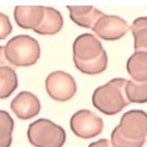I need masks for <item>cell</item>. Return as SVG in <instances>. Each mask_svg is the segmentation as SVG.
Instances as JSON below:
<instances>
[{
	"mask_svg": "<svg viewBox=\"0 0 147 147\" xmlns=\"http://www.w3.org/2000/svg\"><path fill=\"white\" fill-rule=\"evenodd\" d=\"M73 52L75 66L84 74L95 76L107 68V52L93 34H84L77 37L73 45Z\"/></svg>",
	"mask_w": 147,
	"mask_h": 147,
	"instance_id": "obj_1",
	"label": "cell"
},
{
	"mask_svg": "<svg viewBox=\"0 0 147 147\" xmlns=\"http://www.w3.org/2000/svg\"><path fill=\"white\" fill-rule=\"evenodd\" d=\"M147 137V113L132 109L123 114L111 134L113 147H141Z\"/></svg>",
	"mask_w": 147,
	"mask_h": 147,
	"instance_id": "obj_2",
	"label": "cell"
},
{
	"mask_svg": "<svg viewBox=\"0 0 147 147\" xmlns=\"http://www.w3.org/2000/svg\"><path fill=\"white\" fill-rule=\"evenodd\" d=\"M127 80L114 78L99 86L92 96L93 105L102 114L112 116L119 113L130 104L125 94Z\"/></svg>",
	"mask_w": 147,
	"mask_h": 147,
	"instance_id": "obj_3",
	"label": "cell"
},
{
	"mask_svg": "<svg viewBox=\"0 0 147 147\" xmlns=\"http://www.w3.org/2000/svg\"><path fill=\"white\" fill-rule=\"evenodd\" d=\"M7 61L16 68L34 65L40 56V48L36 39L28 35H19L8 41L4 47Z\"/></svg>",
	"mask_w": 147,
	"mask_h": 147,
	"instance_id": "obj_4",
	"label": "cell"
},
{
	"mask_svg": "<svg viewBox=\"0 0 147 147\" xmlns=\"http://www.w3.org/2000/svg\"><path fill=\"white\" fill-rule=\"evenodd\" d=\"M27 138L35 147H62L66 135L60 125L49 119H39L29 125Z\"/></svg>",
	"mask_w": 147,
	"mask_h": 147,
	"instance_id": "obj_5",
	"label": "cell"
},
{
	"mask_svg": "<svg viewBox=\"0 0 147 147\" xmlns=\"http://www.w3.org/2000/svg\"><path fill=\"white\" fill-rule=\"evenodd\" d=\"M70 126L78 138L89 140L98 136L104 128L102 119L89 109H81L72 116Z\"/></svg>",
	"mask_w": 147,
	"mask_h": 147,
	"instance_id": "obj_6",
	"label": "cell"
},
{
	"mask_svg": "<svg viewBox=\"0 0 147 147\" xmlns=\"http://www.w3.org/2000/svg\"><path fill=\"white\" fill-rule=\"evenodd\" d=\"M45 89L52 99L59 102H66L75 96L77 84L71 75L57 71L50 73L46 78Z\"/></svg>",
	"mask_w": 147,
	"mask_h": 147,
	"instance_id": "obj_7",
	"label": "cell"
},
{
	"mask_svg": "<svg viewBox=\"0 0 147 147\" xmlns=\"http://www.w3.org/2000/svg\"><path fill=\"white\" fill-rule=\"evenodd\" d=\"M92 30L99 38L114 41L123 37L129 27L126 21L119 16L104 14L98 20Z\"/></svg>",
	"mask_w": 147,
	"mask_h": 147,
	"instance_id": "obj_8",
	"label": "cell"
},
{
	"mask_svg": "<svg viewBox=\"0 0 147 147\" xmlns=\"http://www.w3.org/2000/svg\"><path fill=\"white\" fill-rule=\"evenodd\" d=\"M40 102L34 94L28 91L19 93L13 99L11 109L21 120H29L36 117L40 111Z\"/></svg>",
	"mask_w": 147,
	"mask_h": 147,
	"instance_id": "obj_9",
	"label": "cell"
},
{
	"mask_svg": "<svg viewBox=\"0 0 147 147\" xmlns=\"http://www.w3.org/2000/svg\"><path fill=\"white\" fill-rule=\"evenodd\" d=\"M45 6H17L14 10V18L20 28L34 30L43 22Z\"/></svg>",
	"mask_w": 147,
	"mask_h": 147,
	"instance_id": "obj_10",
	"label": "cell"
},
{
	"mask_svg": "<svg viewBox=\"0 0 147 147\" xmlns=\"http://www.w3.org/2000/svg\"><path fill=\"white\" fill-rule=\"evenodd\" d=\"M66 8L73 22L86 29H92L98 20L104 15L92 6H67Z\"/></svg>",
	"mask_w": 147,
	"mask_h": 147,
	"instance_id": "obj_11",
	"label": "cell"
},
{
	"mask_svg": "<svg viewBox=\"0 0 147 147\" xmlns=\"http://www.w3.org/2000/svg\"><path fill=\"white\" fill-rule=\"evenodd\" d=\"M63 19L61 13L51 7H45V15L42 23L34 32L40 35H55L61 30Z\"/></svg>",
	"mask_w": 147,
	"mask_h": 147,
	"instance_id": "obj_12",
	"label": "cell"
},
{
	"mask_svg": "<svg viewBox=\"0 0 147 147\" xmlns=\"http://www.w3.org/2000/svg\"><path fill=\"white\" fill-rule=\"evenodd\" d=\"M127 71L133 80L147 81V52L137 51L127 61Z\"/></svg>",
	"mask_w": 147,
	"mask_h": 147,
	"instance_id": "obj_13",
	"label": "cell"
},
{
	"mask_svg": "<svg viewBox=\"0 0 147 147\" xmlns=\"http://www.w3.org/2000/svg\"><path fill=\"white\" fill-rule=\"evenodd\" d=\"M18 85L15 69L9 66L0 67V99L9 98Z\"/></svg>",
	"mask_w": 147,
	"mask_h": 147,
	"instance_id": "obj_14",
	"label": "cell"
},
{
	"mask_svg": "<svg viewBox=\"0 0 147 147\" xmlns=\"http://www.w3.org/2000/svg\"><path fill=\"white\" fill-rule=\"evenodd\" d=\"M135 39V50L147 52V17H140L134 20L130 27Z\"/></svg>",
	"mask_w": 147,
	"mask_h": 147,
	"instance_id": "obj_15",
	"label": "cell"
},
{
	"mask_svg": "<svg viewBox=\"0 0 147 147\" xmlns=\"http://www.w3.org/2000/svg\"><path fill=\"white\" fill-rule=\"evenodd\" d=\"M125 94L130 103H146L147 102V81L138 82L133 80H127Z\"/></svg>",
	"mask_w": 147,
	"mask_h": 147,
	"instance_id": "obj_16",
	"label": "cell"
},
{
	"mask_svg": "<svg viewBox=\"0 0 147 147\" xmlns=\"http://www.w3.org/2000/svg\"><path fill=\"white\" fill-rule=\"evenodd\" d=\"M14 121L7 112L0 110V147H10L12 144Z\"/></svg>",
	"mask_w": 147,
	"mask_h": 147,
	"instance_id": "obj_17",
	"label": "cell"
},
{
	"mask_svg": "<svg viewBox=\"0 0 147 147\" xmlns=\"http://www.w3.org/2000/svg\"><path fill=\"white\" fill-rule=\"evenodd\" d=\"M12 29L9 17L0 13V40H4L12 32Z\"/></svg>",
	"mask_w": 147,
	"mask_h": 147,
	"instance_id": "obj_18",
	"label": "cell"
},
{
	"mask_svg": "<svg viewBox=\"0 0 147 147\" xmlns=\"http://www.w3.org/2000/svg\"><path fill=\"white\" fill-rule=\"evenodd\" d=\"M88 147H113L109 140L106 139H100L95 142H92Z\"/></svg>",
	"mask_w": 147,
	"mask_h": 147,
	"instance_id": "obj_19",
	"label": "cell"
},
{
	"mask_svg": "<svg viewBox=\"0 0 147 147\" xmlns=\"http://www.w3.org/2000/svg\"><path fill=\"white\" fill-rule=\"evenodd\" d=\"M9 66L15 69L14 67L6 59L4 54V47L0 46V67Z\"/></svg>",
	"mask_w": 147,
	"mask_h": 147,
	"instance_id": "obj_20",
	"label": "cell"
},
{
	"mask_svg": "<svg viewBox=\"0 0 147 147\" xmlns=\"http://www.w3.org/2000/svg\"><path fill=\"white\" fill-rule=\"evenodd\" d=\"M141 147H147V137H146V140H145L144 143V144Z\"/></svg>",
	"mask_w": 147,
	"mask_h": 147,
	"instance_id": "obj_21",
	"label": "cell"
}]
</instances>
